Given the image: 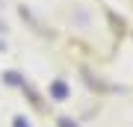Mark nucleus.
Masks as SVG:
<instances>
[{"label": "nucleus", "instance_id": "f257e3e1", "mask_svg": "<svg viewBox=\"0 0 133 127\" xmlns=\"http://www.w3.org/2000/svg\"><path fill=\"white\" fill-rule=\"evenodd\" d=\"M53 95L56 98H65V83H53Z\"/></svg>", "mask_w": 133, "mask_h": 127}, {"label": "nucleus", "instance_id": "f03ea898", "mask_svg": "<svg viewBox=\"0 0 133 127\" xmlns=\"http://www.w3.org/2000/svg\"><path fill=\"white\" fill-rule=\"evenodd\" d=\"M15 127H27V121H24V118H18V121H15Z\"/></svg>", "mask_w": 133, "mask_h": 127}]
</instances>
